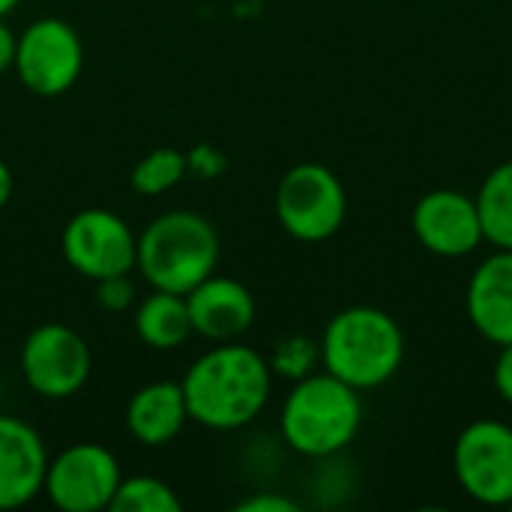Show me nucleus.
<instances>
[{
  "label": "nucleus",
  "mask_w": 512,
  "mask_h": 512,
  "mask_svg": "<svg viewBox=\"0 0 512 512\" xmlns=\"http://www.w3.org/2000/svg\"><path fill=\"white\" fill-rule=\"evenodd\" d=\"M189 420L213 432H234L261 417L273 372L264 354L237 342H216L180 381Z\"/></svg>",
  "instance_id": "f257e3e1"
},
{
  "label": "nucleus",
  "mask_w": 512,
  "mask_h": 512,
  "mask_svg": "<svg viewBox=\"0 0 512 512\" xmlns=\"http://www.w3.org/2000/svg\"><path fill=\"white\" fill-rule=\"evenodd\" d=\"M405 360L399 321L378 306H348L330 318L321 336V366L354 390L384 387Z\"/></svg>",
  "instance_id": "f03ea898"
},
{
  "label": "nucleus",
  "mask_w": 512,
  "mask_h": 512,
  "mask_svg": "<svg viewBox=\"0 0 512 512\" xmlns=\"http://www.w3.org/2000/svg\"><path fill=\"white\" fill-rule=\"evenodd\" d=\"M360 423V390L330 372H312L294 381L279 414L285 444L309 459H327L342 453L357 438Z\"/></svg>",
  "instance_id": "7ed1b4c3"
},
{
  "label": "nucleus",
  "mask_w": 512,
  "mask_h": 512,
  "mask_svg": "<svg viewBox=\"0 0 512 512\" xmlns=\"http://www.w3.org/2000/svg\"><path fill=\"white\" fill-rule=\"evenodd\" d=\"M219 267L216 225L192 210H168L138 234L135 270L150 288L189 294Z\"/></svg>",
  "instance_id": "20e7f679"
},
{
  "label": "nucleus",
  "mask_w": 512,
  "mask_h": 512,
  "mask_svg": "<svg viewBox=\"0 0 512 512\" xmlns=\"http://www.w3.org/2000/svg\"><path fill=\"white\" fill-rule=\"evenodd\" d=\"M273 207L285 234L300 243H324L345 225L348 192L327 165L300 162L282 174Z\"/></svg>",
  "instance_id": "39448f33"
},
{
  "label": "nucleus",
  "mask_w": 512,
  "mask_h": 512,
  "mask_svg": "<svg viewBox=\"0 0 512 512\" xmlns=\"http://www.w3.org/2000/svg\"><path fill=\"white\" fill-rule=\"evenodd\" d=\"M12 69L36 96L66 93L84 69V42L63 18H36L15 36Z\"/></svg>",
  "instance_id": "423d86ee"
},
{
  "label": "nucleus",
  "mask_w": 512,
  "mask_h": 512,
  "mask_svg": "<svg viewBox=\"0 0 512 512\" xmlns=\"http://www.w3.org/2000/svg\"><path fill=\"white\" fill-rule=\"evenodd\" d=\"M453 474L468 498L486 507L512 501V426L501 420L468 423L453 444Z\"/></svg>",
  "instance_id": "0eeeda50"
},
{
  "label": "nucleus",
  "mask_w": 512,
  "mask_h": 512,
  "mask_svg": "<svg viewBox=\"0 0 512 512\" xmlns=\"http://www.w3.org/2000/svg\"><path fill=\"white\" fill-rule=\"evenodd\" d=\"M60 252L75 273L99 282L135 270L138 234L123 216L102 207H87L66 222L60 234Z\"/></svg>",
  "instance_id": "6e6552de"
},
{
  "label": "nucleus",
  "mask_w": 512,
  "mask_h": 512,
  "mask_svg": "<svg viewBox=\"0 0 512 512\" xmlns=\"http://www.w3.org/2000/svg\"><path fill=\"white\" fill-rule=\"evenodd\" d=\"M90 345L60 321H45L30 330L21 345V378L42 399H69L90 378Z\"/></svg>",
  "instance_id": "1a4fd4ad"
},
{
  "label": "nucleus",
  "mask_w": 512,
  "mask_h": 512,
  "mask_svg": "<svg viewBox=\"0 0 512 512\" xmlns=\"http://www.w3.org/2000/svg\"><path fill=\"white\" fill-rule=\"evenodd\" d=\"M120 480V462L108 447L96 441H78L48 459L42 492L57 510L99 512L111 507Z\"/></svg>",
  "instance_id": "9d476101"
},
{
  "label": "nucleus",
  "mask_w": 512,
  "mask_h": 512,
  "mask_svg": "<svg viewBox=\"0 0 512 512\" xmlns=\"http://www.w3.org/2000/svg\"><path fill=\"white\" fill-rule=\"evenodd\" d=\"M411 228L420 246L438 258H465L483 237L477 198L459 189H432L426 192L411 213Z\"/></svg>",
  "instance_id": "9b49d317"
},
{
  "label": "nucleus",
  "mask_w": 512,
  "mask_h": 512,
  "mask_svg": "<svg viewBox=\"0 0 512 512\" xmlns=\"http://www.w3.org/2000/svg\"><path fill=\"white\" fill-rule=\"evenodd\" d=\"M48 450L42 435L9 414H0V510L27 507L45 489Z\"/></svg>",
  "instance_id": "f8f14e48"
},
{
  "label": "nucleus",
  "mask_w": 512,
  "mask_h": 512,
  "mask_svg": "<svg viewBox=\"0 0 512 512\" xmlns=\"http://www.w3.org/2000/svg\"><path fill=\"white\" fill-rule=\"evenodd\" d=\"M192 330L210 342H237L255 324L252 291L231 276H207L186 294Z\"/></svg>",
  "instance_id": "ddd939ff"
},
{
  "label": "nucleus",
  "mask_w": 512,
  "mask_h": 512,
  "mask_svg": "<svg viewBox=\"0 0 512 512\" xmlns=\"http://www.w3.org/2000/svg\"><path fill=\"white\" fill-rule=\"evenodd\" d=\"M468 321L492 342H512V249H495L468 279L465 294Z\"/></svg>",
  "instance_id": "4468645a"
},
{
  "label": "nucleus",
  "mask_w": 512,
  "mask_h": 512,
  "mask_svg": "<svg viewBox=\"0 0 512 512\" xmlns=\"http://www.w3.org/2000/svg\"><path fill=\"white\" fill-rule=\"evenodd\" d=\"M189 420L180 381H153L132 393L126 405V429L144 447L171 444Z\"/></svg>",
  "instance_id": "2eb2a0df"
},
{
  "label": "nucleus",
  "mask_w": 512,
  "mask_h": 512,
  "mask_svg": "<svg viewBox=\"0 0 512 512\" xmlns=\"http://www.w3.org/2000/svg\"><path fill=\"white\" fill-rule=\"evenodd\" d=\"M132 324H135V336L153 351H174L186 345L189 336L195 333L186 294L159 291V288H153L144 300L135 303Z\"/></svg>",
  "instance_id": "dca6fc26"
},
{
  "label": "nucleus",
  "mask_w": 512,
  "mask_h": 512,
  "mask_svg": "<svg viewBox=\"0 0 512 512\" xmlns=\"http://www.w3.org/2000/svg\"><path fill=\"white\" fill-rule=\"evenodd\" d=\"M474 198L486 243L495 249H512V159L486 174Z\"/></svg>",
  "instance_id": "f3484780"
},
{
  "label": "nucleus",
  "mask_w": 512,
  "mask_h": 512,
  "mask_svg": "<svg viewBox=\"0 0 512 512\" xmlns=\"http://www.w3.org/2000/svg\"><path fill=\"white\" fill-rule=\"evenodd\" d=\"M186 171H189V159L180 150L159 147V150H150L144 159L135 162L129 183H132V189L138 195H150L153 198V195L171 192L186 177Z\"/></svg>",
  "instance_id": "a211bd4d"
},
{
  "label": "nucleus",
  "mask_w": 512,
  "mask_h": 512,
  "mask_svg": "<svg viewBox=\"0 0 512 512\" xmlns=\"http://www.w3.org/2000/svg\"><path fill=\"white\" fill-rule=\"evenodd\" d=\"M111 512H180L183 501L177 498V492L156 477H123L114 501H111Z\"/></svg>",
  "instance_id": "6ab92c4d"
},
{
  "label": "nucleus",
  "mask_w": 512,
  "mask_h": 512,
  "mask_svg": "<svg viewBox=\"0 0 512 512\" xmlns=\"http://www.w3.org/2000/svg\"><path fill=\"white\" fill-rule=\"evenodd\" d=\"M267 363H270L273 375L300 381L321 366V342H312L309 336H285L276 342Z\"/></svg>",
  "instance_id": "aec40b11"
},
{
  "label": "nucleus",
  "mask_w": 512,
  "mask_h": 512,
  "mask_svg": "<svg viewBox=\"0 0 512 512\" xmlns=\"http://www.w3.org/2000/svg\"><path fill=\"white\" fill-rule=\"evenodd\" d=\"M96 303L108 312H126L129 306H135L138 297H135V285H132L129 273L99 279L96 282Z\"/></svg>",
  "instance_id": "412c9836"
},
{
  "label": "nucleus",
  "mask_w": 512,
  "mask_h": 512,
  "mask_svg": "<svg viewBox=\"0 0 512 512\" xmlns=\"http://www.w3.org/2000/svg\"><path fill=\"white\" fill-rule=\"evenodd\" d=\"M300 507L285 498V495H276V492H255L249 495L246 501L237 504V512H297Z\"/></svg>",
  "instance_id": "4be33fe9"
},
{
  "label": "nucleus",
  "mask_w": 512,
  "mask_h": 512,
  "mask_svg": "<svg viewBox=\"0 0 512 512\" xmlns=\"http://www.w3.org/2000/svg\"><path fill=\"white\" fill-rule=\"evenodd\" d=\"M492 381H495V390L498 396L512 405V342L501 345V354L495 360V369H492Z\"/></svg>",
  "instance_id": "5701e85b"
},
{
  "label": "nucleus",
  "mask_w": 512,
  "mask_h": 512,
  "mask_svg": "<svg viewBox=\"0 0 512 512\" xmlns=\"http://www.w3.org/2000/svg\"><path fill=\"white\" fill-rule=\"evenodd\" d=\"M12 60H15V33H12V27L0 18V75L12 69Z\"/></svg>",
  "instance_id": "b1692460"
},
{
  "label": "nucleus",
  "mask_w": 512,
  "mask_h": 512,
  "mask_svg": "<svg viewBox=\"0 0 512 512\" xmlns=\"http://www.w3.org/2000/svg\"><path fill=\"white\" fill-rule=\"evenodd\" d=\"M9 198H12V171H9V165L0 159V210L9 204Z\"/></svg>",
  "instance_id": "393cba45"
},
{
  "label": "nucleus",
  "mask_w": 512,
  "mask_h": 512,
  "mask_svg": "<svg viewBox=\"0 0 512 512\" xmlns=\"http://www.w3.org/2000/svg\"><path fill=\"white\" fill-rule=\"evenodd\" d=\"M18 3H21V0H0V18H6Z\"/></svg>",
  "instance_id": "a878e982"
},
{
  "label": "nucleus",
  "mask_w": 512,
  "mask_h": 512,
  "mask_svg": "<svg viewBox=\"0 0 512 512\" xmlns=\"http://www.w3.org/2000/svg\"><path fill=\"white\" fill-rule=\"evenodd\" d=\"M510 510H512V501H510Z\"/></svg>",
  "instance_id": "bb28decb"
}]
</instances>
